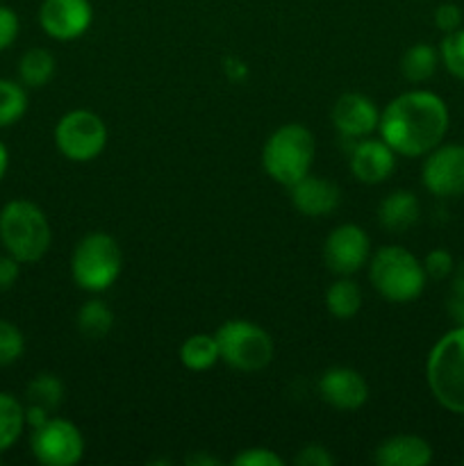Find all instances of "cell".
<instances>
[{
  "instance_id": "cell-1",
  "label": "cell",
  "mask_w": 464,
  "mask_h": 466,
  "mask_svg": "<svg viewBox=\"0 0 464 466\" xmlns=\"http://www.w3.org/2000/svg\"><path fill=\"white\" fill-rule=\"evenodd\" d=\"M449 123L444 98L432 91L412 89L385 105L378 135L400 157H426L444 141Z\"/></svg>"
},
{
  "instance_id": "cell-2",
  "label": "cell",
  "mask_w": 464,
  "mask_h": 466,
  "mask_svg": "<svg viewBox=\"0 0 464 466\" xmlns=\"http://www.w3.org/2000/svg\"><path fill=\"white\" fill-rule=\"evenodd\" d=\"M0 244L21 264H35L48 253L53 230L44 209L32 200H9L0 209Z\"/></svg>"
},
{
  "instance_id": "cell-3",
  "label": "cell",
  "mask_w": 464,
  "mask_h": 466,
  "mask_svg": "<svg viewBox=\"0 0 464 466\" xmlns=\"http://www.w3.org/2000/svg\"><path fill=\"white\" fill-rule=\"evenodd\" d=\"M368 280L373 289L389 303H412L426 289V268L403 246H382L368 259Z\"/></svg>"
},
{
  "instance_id": "cell-4",
  "label": "cell",
  "mask_w": 464,
  "mask_h": 466,
  "mask_svg": "<svg viewBox=\"0 0 464 466\" xmlns=\"http://www.w3.org/2000/svg\"><path fill=\"white\" fill-rule=\"evenodd\" d=\"M317 155V141L303 123H285L267 139L262 148V168L273 182L296 185L309 173Z\"/></svg>"
},
{
  "instance_id": "cell-5",
  "label": "cell",
  "mask_w": 464,
  "mask_h": 466,
  "mask_svg": "<svg viewBox=\"0 0 464 466\" xmlns=\"http://www.w3.org/2000/svg\"><path fill=\"white\" fill-rule=\"evenodd\" d=\"M426 380L441 408L464 417V326H455L432 346Z\"/></svg>"
},
{
  "instance_id": "cell-6",
  "label": "cell",
  "mask_w": 464,
  "mask_h": 466,
  "mask_svg": "<svg viewBox=\"0 0 464 466\" xmlns=\"http://www.w3.org/2000/svg\"><path fill=\"white\" fill-rule=\"evenodd\" d=\"M123 273V250L107 232H89L71 253V278L82 291L103 294Z\"/></svg>"
},
{
  "instance_id": "cell-7",
  "label": "cell",
  "mask_w": 464,
  "mask_h": 466,
  "mask_svg": "<svg viewBox=\"0 0 464 466\" xmlns=\"http://www.w3.org/2000/svg\"><path fill=\"white\" fill-rule=\"evenodd\" d=\"M214 337H217L221 362L241 373L262 371L271 364L276 353L271 335L262 326L246 319L223 321Z\"/></svg>"
},
{
  "instance_id": "cell-8",
  "label": "cell",
  "mask_w": 464,
  "mask_h": 466,
  "mask_svg": "<svg viewBox=\"0 0 464 466\" xmlns=\"http://www.w3.org/2000/svg\"><path fill=\"white\" fill-rule=\"evenodd\" d=\"M55 146L68 162H91L107 146V126L91 109H71L55 126Z\"/></svg>"
},
{
  "instance_id": "cell-9",
  "label": "cell",
  "mask_w": 464,
  "mask_h": 466,
  "mask_svg": "<svg viewBox=\"0 0 464 466\" xmlns=\"http://www.w3.org/2000/svg\"><path fill=\"white\" fill-rule=\"evenodd\" d=\"M30 451L44 466H73L85 455V435L68 419L48 417L41 426L32 428Z\"/></svg>"
},
{
  "instance_id": "cell-10",
  "label": "cell",
  "mask_w": 464,
  "mask_h": 466,
  "mask_svg": "<svg viewBox=\"0 0 464 466\" xmlns=\"http://www.w3.org/2000/svg\"><path fill=\"white\" fill-rule=\"evenodd\" d=\"M371 259V239L358 223H341L323 241V262L335 276H355Z\"/></svg>"
},
{
  "instance_id": "cell-11",
  "label": "cell",
  "mask_w": 464,
  "mask_h": 466,
  "mask_svg": "<svg viewBox=\"0 0 464 466\" xmlns=\"http://www.w3.org/2000/svg\"><path fill=\"white\" fill-rule=\"evenodd\" d=\"M421 182L437 198L464 196V146L444 144L426 155Z\"/></svg>"
},
{
  "instance_id": "cell-12",
  "label": "cell",
  "mask_w": 464,
  "mask_h": 466,
  "mask_svg": "<svg viewBox=\"0 0 464 466\" xmlns=\"http://www.w3.org/2000/svg\"><path fill=\"white\" fill-rule=\"evenodd\" d=\"M94 23L91 0H44L39 7V25L50 39L76 41L89 32Z\"/></svg>"
},
{
  "instance_id": "cell-13",
  "label": "cell",
  "mask_w": 464,
  "mask_h": 466,
  "mask_svg": "<svg viewBox=\"0 0 464 466\" xmlns=\"http://www.w3.org/2000/svg\"><path fill=\"white\" fill-rule=\"evenodd\" d=\"M380 123V109L359 91H348L337 98L332 107V126L346 139H364L378 130Z\"/></svg>"
},
{
  "instance_id": "cell-14",
  "label": "cell",
  "mask_w": 464,
  "mask_h": 466,
  "mask_svg": "<svg viewBox=\"0 0 464 466\" xmlns=\"http://www.w3.org/2000/svg\"><path fill=\"white\" fill-rule=\"evenodd\" d=\"M318 394L339 412H355L368 400V382L350 367H332L318 378Z\"/></svg>"
},
{
  "instance_id": "cell-15",
  "label": "cell",
  "mask_w": 464,
  "mask_h": 466,
  "mask_svg": "<svg viewBox=\"0 0 464 466\" xmlns=\"http://www.w3.org/2000/svg\"><path fill=\"white\" fill-rule=\"evenodd\" d=\"M350 173L364 185H380L389 180L396 168V153L376 137H364L350 150Z\"/></svg>"
},
{
  "instance_id": "cell-16",
  "label": "cell",
  "mask_w": 464,
  "mask_h": 466,
  "mask_svg": "<svg viewBox=\"0 0 464 466\" xmlns=\"http://www.w3.org/2000/svg\"><path fill=\"white\" fill-rule=\"evenodd\" d=\"M289 189L294 208L309 218L330 217L341 203V189L337 187V182L328 180V177H317L308 173L303 180L291 185Z\"/></svg>"
},
{
  "instance_id": "cell-17",
  "label": "cell",
  "mask_w": 464,
  "mask_h": 466,
  "mask_svg": "<svg viewBox=\"0 0 464 466\" xmlns=\"http://www.w3.org/2000/svg\"><path fill=\"white\" fill-rule=\"evenodd\" d=\"M378 466H426L432 462V446L419 435H394L378 444L373 453Z\"/></svg>"
},
{
  "instance_id": "cell-18",
  "label": "cell",
  "mask_w": 464,
  "mask_h": 466,
  "mask_svg": "<svg viewBox=\"0 0 464 466\" xmlns=\"http://www.w3.org/2000/svg\"><path fill=\"white\" fill-rule=\"evenodd\" d=\"M421 217V203L409 189H396L378 208V223L387 232H405Z\"/></svg>"
},
{
  "instance_id": "cell-19",
  "label": "cell",
  "mask_w": 464,
  "mask_h": 466,
  "mask_svg": "<svg viewBox=\"0 0 464 466\" xmlns=\"http://www.w3.org/2000/svg\"><path fill=\"white\" fill-rule=\"evenodd\" d=\"M326 308L339 321H348L362 309V289L350 276H337L326 289Z\"/></svg>"
},
{
  "instance_id": "cell-20",
  "label": "cell",
  "mask_w": 464,
  "mask_h": 466,
  "mask_svg": "<svg viewBox=\"0 0 464 466\" xmlns=\"http://www.w3.org/2000/svg\"><path fill=\"white\" fill-rule=\"evenodd\" d=\"M55 55L45 48H30L18 59V82L25 89H41L55 76Z\"/></svg>"
},
{
  "instance_id": "cell-21",
  "label": "cell",
  "mask_w": 464,
  "mask_h": 466,
  "mask_svg": "<svg viewBox=\"0 0 464 466\" xmlns=\"http://www.w3.org/2000/svg\"><path fill=\"white\" fill-rule=\"evenodd\" d=\"M177 355H180L182 367L189 371H207L214 364L221 362L217 337L207 335V332H196V335L187 337Z\"/></svg>"
},
{
  "instance_id": "cell-22",
  "label": "cell",
  "mask_w": 464,
  "mask_h": 466,
  "mask_svg": "<svg viewBox=\"0 0 464 466\" xmlns=\"http://www.w3.org/2000/svg\"><path fill=\"white\" fill-rule=\"evenodd\" d=\"M25 408L16 396L0 391V455L7 453L25 431Z\"/></svg>"
},
{
  "instance_id": "cell-23",
  "label": "cell",
  "mask_w": 464,
  "mask_h": 466,
  "mask_svg": "<svg viewBox=\"0 0 464 466\" xmlns=\"http://www.w3.org/2000/svg\"><path fill=\"white\" fill-rule=\"evenodd\" d=\"M437 64H439V53L430 44H414L400 57V73L408 82H426L435 76Z\"/></svg>"
},
{
  "instance_id": "cell-24",
  "label": "cell",
  "mask_w": 464,
  "mask_h": 466,
  "mask_svg": "<svg viewBox=\"0 0 464 466\" xmlns=\"http://www.w3.org/2000/svg\"><path fill=\"white\" fill-rule=\"evenodd\" d=\"M64 382L55 373H39L27 382L25 400L30 408H39L53 414L64 403Z\"/></svg>"
},
{
  "instance_id": "cell-25",
  "label": "cell",
  "mask_w": 464,
  "mask_h": 466,
  "mask_svg": "<svg viewBox=\"0 0 464 466\" xmlns=\"http://www.w3.org/2000/svg\"><path fill=\"white\" fill-rule=\"evenodd\" d=\"M77 330L85 339H103L109 335L114 326V312L105 300L94 299L86 300L80 309H77Z\"/></svg>"
},
{
  "instance_id": "cell-26",
  "label": "cell",
  "mask_w": 464,
  "mask_h": 466,
  "mask_svg": "<svg viewBox=\"0 0 464 466\" xmlns=\"http://www.w3.org/2000/svg\"><path fill=\"white\" fill-rule=\"evenodd\" d=\"M27 112V91L21 82L0 77V127L21 121Z\"/></svg>"
},
{
  "instance_id": "cell-27",
  "label": "cell",
  "mask_w": 464,
  "mask_h": 466,
  "mask_svg": "<svg viewBox=\"0 0 464 466\" xmlns=\"http://www.w3.org/2000/svg\"><path fill=\"white\" fill-rule=\"evenodd\" d=\"M439 59L450 76L464 80V27L444 36L439 46Z\"/></svg>"
},
{
  "instance_id": "cell-28",
  "label": "cell",
  "mask_w": 464,
  "mask_h": 466,
  "mask_svg": "<svg viewBox=\"0 0 464 466\" xmlns=\"http://www.w3.org/2000/svg\"><path fill=\"white\" fill-rule=\"evenodd\" d=\"M25 353V337L14 323L0 319V369L18 362Z\"/></svg>"
},
{
  "instance_id": "cell-29",
  "label": "cell",
  "mask_w": 464,
  "mask_h": 466,
  "mask_svg": "<svg viewBox=\"0 0 464 466\" xmlns=\"http://www.w3.org/2000/svg\"><path fill=\"white\" fill-rule=\"evenodd\" d=\"M423 268H426V276L432 280H444L450 273H455V262L453 255L446 248H435L426 255L423 259Z\"/></svg>"
},
{
  "instance_id": "cell-30",
  "label": "cell",
  "mask_w": 464,
  "mask_h": 466,
  "mask_svg": "<svg viewBox=\"0 0 464 466\" xmlns=\"http://www.w3.org/2000/svg\"><path fill=\"white\" fill-rule=\"evenodd\" d=\"M232 464L235 466H282V458L277 453H273L271 449H246L241 451L237 458H232Z\"/></svg>"
},
{
  "instance_id": "cell-31",
  "label": "cell",
  "mask_w": 464,
  "mask_h": 466,
  "mask_svg": "<svg viewBox=\"0 0 464 466\" xmlns=\"http://www.w3.org/2000/svg\"><path fill=\"white\" fill-rule=\"evenodd\" d=\"M18 30H21L18 14L7 5H0V53L18 39Z\"/></svg>"
},
{
  "instance_id": "cell-32",
  "label": "cell",
  "mask_w": 464,
  "mask_h": 466,
  "mask_svg": "<svg viewBox=\"0 0 464 466\" xmlns=\"http://www.w3.org/2000/svg\"><path fill=\"white\" fill-rule=\"evenodd\" d=\"M296 466H332L335 455L323 444H305L294 458Z\"/></svg>"
},
{
  "instance_id": "cell-33",
  "label": "cell",
  "mask_w": 464,
  "mask_h": 466,
  "mask_svg": "<svg viewBox=\"0 0 464 466\" xmlns=\"http://www.w3.org/2000/svg\"><path fill=\"white\" fill-rule=\"evenodd\" d=\"M462 9L458 7L455 3H441L439 7L435 9V16H432V21H435L437 30H441L444 35H449V32H455L462 27Z\"/></svg>"
},
{
  "instance_id": "cell-34",
  "label": "cell",
  "mask_w": 464,
  "mask_h": 466,
  "mask_svg": "<svg viewBox=\"0 0 464 466\" xmlns=\"http://www.w3.org/2000/svg\"><path fill=\"white\" fill-rule=\"evenodd\" d=\"M18 276H21V262L14 259L9 253L0 255V294L12 289L16 285Z\"/></svg>"
},
{
  "instance_id": "cell-35",
  "label": "cell",
  "mask_w": 464,
  "mask_h": 466,
  "mask_svg": "<svg viewBox=\"0 0 464 466\" xmlns=\"http://www.w3.org/2000/svg\"><path fill=\"white\" fill-rule=\"evenodd\" d=\"M449 314L453 317V321L458 323V326H464V294L462 291L453 289V294H450V299H449Z\"/></svg>"
},
{
  "instance_id": "cell-36",
  "label": "cell",
  "mask_w": 464,
  "mask_h": 466,
  "mask_svg": "<svg viewBox=\"0 0 464 466\" xmlns=\"http://www.w3.org/2000/svg\"><path fill=\"white\" fill-rule=\"evenodd\" d=\"M223 64H226V66H223L226 68V76L230 77L232 82H241L246 76H248V68H246V64L241 62V59L227 57Z\"/></svg>"
},
{
  "instance_id": "cell-37",
  "label": "cell",
  "mask_w": 464,
  "mask_h": 466,
  "mask_svg": "<svg viewBox=\"0 0 464 466\" xmlns=\"http://www.w3.org/2000/svg\"><path fill=\"white\" fill-rule=\"evenodd\" d=\"M7 167H9V150L7 146L0 141V180H3L5 173H7Z\"/></svg>"
},
{
  "instance_id": "cell-38",
  "label": "cell",
  "mask_w": 464,
  "mask_h": 466,
  "mask_svg": "<svg viewBox=\"0 0 464 466\" xmlns=\"http://www.w3.org/2000/svg\"><path fill=\"white\" fill-rule=\"evenodd\" d=\"M453 289L462 291V294H464V262H462V264H459V267H458V271H455Z\"/></svg>"
},
{
  "instance_id": "cell-39",
  "label": "cell",
  "mask_w": 464,
  "mask_h": 466,
  "mask_svg": "<svg viewBox=\"0 0 464 466\" xmlns=\"http://www.w3.org/2000/svg\"><path fill=\"white\" fill-rule=\"evenodd\" d=\"M189 464H221L217 458H203V455H196V458L187 460Z\"/></svg>"
}]
</instances>
